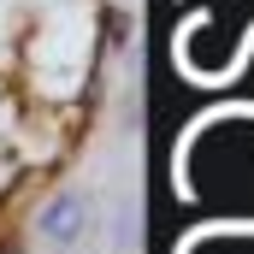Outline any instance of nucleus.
<instances>
[{"label": "nucleus", "instance_id": "1", "mask_svg": "<svg viewBox=\"0 0 254 254\" xmlns=\"http://www.w3.org/2000/svg\"><path fill=\"white\" fill-rule=\"evenodd\" d=\"M95 225H101V213H95V201H89L83 190L48 195L42 213H36V237H42V249H54V254H77Z\"/></svg>", "mask_w": 254, "mask_h": 254}, {"label": "nucleus", "instance_id": "2", "mask_svg": "<svg viewBox=\"0 0 254 254\" xmlns=\"http://www.w3.org/2000/svg\"><path fill=\"white\" fill-rule=\"evenodd\" d=\"M136 231H142V207H136V195H130V190H119L113 213H107V237H113V254H136Z\"/></svg>", "mask_w": 254, "mask_h": 254}]
</instances>
